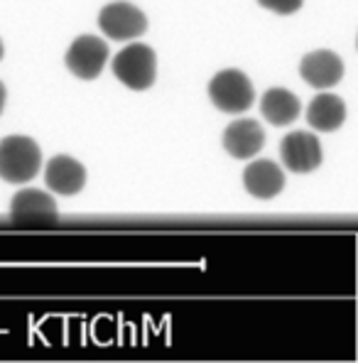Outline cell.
Here are the masks:
<instances>
[{
	"instance_id": "cell-1",
	"label": "cell",
	"mask_w": 358,
	"mask_h": 363,
	"mask_svg": "<svg viewBox=\"0 0 358 363\" xmlns=\"http://www.w3.org/2000/svg\"><path fill=\"white\" fill-rule=\"evenodd\" d=\"M42 167V152L28 135H8L0 140V179L25 184L35 179Z\"/></svg>"
},
{
	"instance_id": "cell-2",
	"label": "cell",
	"mask_w": 358,
	"mask_h": 363,
	"mask_svg": "<svg viewBox=\"0 0 358 363\" xmlns=\"http://www.w3.org/2000/svg\"><path fill=\"white\" fill-rule=\"evenodd\" d=\"M113 74L123 86L133 91H147L157 77V57L147 45H128L113 60Z\"/></svg>"
},
{
	"instance_id": "cell-3",
	"label": "cell",
	"mask_w": 358,
	"mask_h": 363,
	"mask_svg": "<svg viewBox=\"0 0 358 363\" xmlns=\"http://www.w3.org/2000/svg\"><path fill=\"white\" fill-rule=\"evenodd\" d=\"M209 99L223 113H243L255 104V89L240 69H223L209 82Z\"/></svg>"
},
{
	"instance_id": "cell-4",
	"label": "cell",
	"mask_w": 358,
	"mask_h": 363,
	"mask_svg": "<svg viewBox=\"0 0 358 363\" xmlns=\"http://www.w3.org/2000/svg\"><path fill=\"white\" fill-rule=\"evenodd\" d=\"M99 28L111 40H118V42L138 40V37H142L147 32V18L133 3L118 0V3L106 5L99 13Z\"/></svg>"
},
{
	"instance_id": "cell-5",
	"label": "cell",
	"mask_w": 358,
	"mask_h": 363,
	"mask_svg": "<svg viewBox=\"0 0 358 363\" xmlns=\"http://www.w3.org/2000/svg\"><path fill=\"white\" fill-rule=\"evenodd\" d=\"M108 62V45L96 35H82L72 42V47L64 55V64L74 77L84 82H94L104 72Z\"/></svg>"
},
{
	"instance_id": "cell-6",
	"label": "cell",
	"mask_w": 358,
	"mask_h": 363,
	"mask_svg": "<svg viewBox=\"0 0 358 363\" xmlns=\"http://www.w3.org/2000/svg\"><path fill=\"white\" fill-rule=\"evenodd\" d=\"M280 160L287 169L297 174H307L322 164L324 152L319 140L307 130H295L282 138L280 143Z\"/></svg>"
},
{
	"instance_id": "cell-7",
	"label": "cell",
	"mask_w": 358,
	"mask_h": 363,
	"mask_svg": "<svg viewBox=\"0 0 358 363\" xmlns=\"http://www.w3.org/2000/svg\"><path fill=\"white\" fill-rule=\"evenodd\" d=\"M344 60L331 50L309 52L299 62V74L312 89H331L344 79Z\"/></svg>"
},
{
	"instance_id": "cell-8",
	"label": "cell",
	"mask_w": 358,
	"mask_h": 363,
	"mask_svg": "<svg viewBox=\"0 0 358 363\" xmlns=\"http://www.w3.org/2000/svg\"><path fill=\"white\" fill-rule=\"evenodd\" d=\"M221 145L231 157L236 160H250L255 157L265 145V130L260 128L258 121L245 118L236 121L223 130L221 135Z\"/></svg>"
},
{
	"instance_id": "cell-9",
	"label": "cell",
	"mask_w": 358,
	"mask_h": 363,
	"mask_svg": "<svg viewBox=\"0 0 358 363\" xmlns=\"http://www.w3.org/2000/svg\"><path fill=\"white\" fill-rule=\"evenodd\" d=\"M10 216L15 221H32V223H55L60 216L57 201L42 189H20L10 201Z\"/></svg>"
},
{
	"instance_id": "cell-10",
	"label": "cell",
	"mask_w": 358,
	"mask_h": 363,
	"mask_svg": "<svg viewBox=\"0 0 358 363\" xmlns=\"http://www.w3.org/2000/svg\"><path fill=\"white\" fill-rule=\"evenodd\" d=\"M243 186L255 199H275L285 189V172L272 160H255L243 169Z\"/></svg>"
},
{
	"instance_id": "cell-11",
	"label": "cell",
	"mask_w": 358,
	"mask_h": 363,
	"mask_svg": "<svg viewBox=\"0 0 358 363\" xmlns=\"http://www.w3.org/2000/svg\"><path fill=\"white\" fill-rule=\"evenodd\" d=\"M45 182L57 194L74 196L86 184V169H84V164L79 160L69 157V155H57V157H52L47 162Z\"/></svg>"
},
{
	"instance_id": "cell-12",
	"label": "cell",
	"mask_w": 358,
	"mask_h": 363,
	"mask_svg": "<svg viewBox=\"0 0 358 363\" xmlns=\"http://www.w3.org/2000/svg\"><path fill=\"white\" fill-rule=\"evenodd\" d=\"M299 111H302L299 99L287 89H268L260 99V113L275 128L295 123L299 118Z\"/></svg>"
},
{
	"instance_id": "cell-13",
	"label": "cell",
	"mask_w": 358,
	"mask_h": 363,
	"mask_svg": "<svg viewBox=\"0 0 358 363\" xmlns=\"http://www.w3.org/2000/svg\"><path fill=\"white\" fill-rule=\"evenodd\" d=\"M346 121V104L341 96L319 94L307 108V123L319 133H334Z\"/></svg>"
},
{
	"instance_id": "cell-14",
	"label": "cell",
	"mask_w": 358,
	"mask_h": 363,
	"mask_svg": "<svg viewBox=\"0 0 358 363\" xmlns=\"http://www.w3.org/2000/svg\"><path fill=\"white\" fill-rule=\"evenodd\" d=\"M258 3L263 5V8L272 10V13H277V15H292L302 8L304 0H258Z\"/></svg>"
},
{
	"instance_id": "cell-15",
	"label": "cell",
	"mask_w": 358,
	"mask_h": 363,
	"mask_svg": "<svg viewBox=\"0 0 358 363\" xmlns=\"http://www.w3.org/2000/svg\"><path fill=\"white\" fill-rule=\"evenodd\" d=\"M5 99H8V91H5V84H0V113L5 108Z\"/></svg>"
},
{
	"instance_id": "cell-16",
	"label": "cell",
	"mask_w": 358,
	"mask_h": 363,
	"mask_svg": "<svg viewBox=\"0 0 358 363\" xmlns=\"http://www.w3.org/2000/svg\"><path fill=\"white\" fill-rule=\"evenodd\" d=\"M3 55H5V47H3V40H0V60H3Z\"/></svg>"
}]
</instances>
